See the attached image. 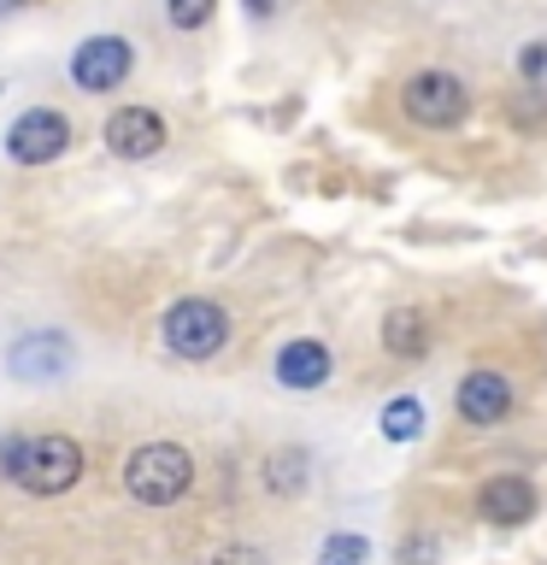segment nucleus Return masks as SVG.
Returning <instances> with one entry per match:
<instances>
[{
  "label": "nucleus",
  "instance_id": "dca6fc26",
  "mask_svg": "<svg viewBox=\"0 0 547 565\" xmlns=\"http://www.w3.org/2000/svg\"><path fill=\"white\" fill-rule=\"evenodd\" d=\"M212 12H218V0H165V18H171V30H201Z\"/></svg>",
  "mask_w": 547,
  "mask_h": 565
},
{
  "label": "nucleus",
  "instance_id": "6e6552de",
  "mask_svg": "<svg viewBox=\"0 0 547 565\" xmlns=\"http://www.w3.org/2000/svg\"><path fill=\"white\" fill-rule=\"evenodd\" d=\"M165 118L153 113V106H118L112 118H106V148L118 159H153L165 148Z\"/></svg>",
  "mask_w": 547,
  "mask_h": 565
},
{
  "label": "nucleus",
  "instance_id": "39448f33",
  "mask_svg": "<svg viewBox=\"0 0 547 565\" xmlns=\"http://www.w3.org/2000/svg\"><path fill=\"white\" fill-rule=\"evenodd\" d=\"M136 71V47L124 35H88V42L71 53V83L88 88V95H112L124 88V77Z\"/></svg>",
  "mask_w": 547,
  "mask_h": 565
},
{
  "label": "nucleus",
  "instance_id": "f03ea898",
  "mask_svg": "<svg viewBox=\"0 0 547 565\" xmlns=\"http://www.w3.org/2000/svg\"><path fill=\"white\" fill-rule=\"evenodd\" d=\"M124 489H130L141 507L183 501L194 489V454L183 441H141V448L124 459Z\"/></svg>",
  "mask_w": 547,
  "mask_h": 565
},
{
  "label": "nucleus",
  "instance_id": "412c9836",
  "mask_svg": "<svg viewBox=\"0 0 547 565\" xmlns=\"http://www.w3.org/2000/svg\"><path fill=\"white\" fill-rule=\"evenodd\" d=\"M18 7H24V0H0V18H12Z\"/></svg>",
  "mask_w": 547,
  "mask_h": 565
},
{
  "label": "nucleus",
  "instance_id": "423d86ee",
  "mask_svg": "<svg viewBox=\"0 0 547 565\" xmlns=\"http://www.w3.org/2000/svg\"><path fill=\"white\" fill-rule=\"evenodd\" d=\"M71 365H77V348L65 330H30L7 348V371L18 383H60Z\"/></svg>",
  "mask_w": 547,
  "mask_h": 565
},
{
  "label": "nucleus",
  "instance_id": "f3484780",
  "mask_svg": "<svg viewBox=\"0 0 547 565\" xmlns=\"http://www.w3.org/2000/svg\"><path fill=\"white\" fill-rule=\"evenodd\" d=\"M436 554H441V542L430 536V530H418V536L400 542V565H430Z\"/></svg>",
  "mask_w": 547,
  "mask_h": 565
},
{
  "label": "nucleus",
  "instance_id": "f257e3e1",
  "mask_svg": "<svg viewBox=\"0 0 547 565\" xmlns=\"http://www.w3.org/2000/svg\"><path fill=\"white\" fill-rule=\"evenodd\" d=\"M0 471L30 494H65V489H77V477H83V448L60 430L12 436V441H0Z\"/></svg>",
  "mask_w": 547,
  "mask_h": 565
},
{
  "label": "nucleus",
  "instance_id": "9b49d317",
  "mask_svg": "<svg viewBox=\"0 0 547 565\" xmlns=\"http://www.w3.org/2000/svg\"><path fill=\"white\" fill-rule=\"evenodd\" d=\"M512 413V383L501 371H471L465 383H459V418L476 424V430H489V424H501Z\"/></svg>",
  "mask_w": 547,
  "mask_h": 565
},
{
  "label": "nucleus",
  "instance_id": "6ab92c4d",
  "mask_svg": "<svg viewBox=\"0 0 547 565\" xmlns=\"http://www.w3.org/2000/svg\"><path fill=\"white\" fill-rule=\"evenodd\" d=\"M518 71H524L529 83H536L541 71H547V42H524V53H518Z\"/></svg>",
  "mask_w": 547,
  "mask_h": 565
},
{
  "label": "nucleus",
  "instance_id": "0eeeda50",
  "mask_svg": "<svg viewBox=\"0 0 547 565\" xmlns=\"http://www.w3.org/2000/svg\"><path fill=\"white\" fill-rule=\"evenodd\" d=\"M65 148H71V124H65V113H53V106H30V113L7 130L12 166H53Z\"/></svg>",
  "mask_w": 547,
  "mask_h": 565
},
{
  "label": "nucleus",
  "instance_id": "7ed1b4c3",
  "mask_svg": "<svg viewBox=\"0 0 547 565\" xmlns=\"http://www.w3.org/2000/svg\"><path fill=\"white\" fill-rule=\"evenodd\" d=\"M159 342H165V353H176V360L201 365V360H212V353L229 342V312L218 307V300H206V295H189V300H176V307L159 318Z\"/></svg>",
  "mask_w": 547,
  "mask_h": 565
},
{
  "label": "nucleus",
  "instance_id": "a211bd4d",
  "mask_svg": "<svg viewBox=\"0 0 547 565\" xmlns=\"http://www.w3.org/2000/svg\"><path fill=\"white\" fill-rule=\"evenodd\" d=\"M212 565H271V559H265L259 547H247V542H229V547L212 554Z\"/></svg>",
  "mask_w": 547,
  "mask_h": 565
},
{
  "label": "nucleus",
  "instance_id": "1a4fd4ad",
  "mask_svg": "<svg viewBox=\"0 0 547 565\" xmlns=\"http://www.w3.org/2000/svg\"><path fill=\"white\" fill-rule=\"evenodd\" d=\"M277 383L289 388V395H312V388H324L330 383V371H335V360H330V348L318 342V335H294L289 348L277 353Z\"/></svg>",
  "mask_w": 547,
  "mask_h": 565
},
{
  "label": "nucleus",
  "instance_id": "20e7f679",
  "mask_svg": "<svg viewBox=\"0 0 547 565\" xmlns=\"http://www.w3.org/2000/svg\"><path fill=\"white\" fill-rule=\"evenodd\" d=\"M400 106L412 124H423V130H453V124H465V113H471V88L459 83L453 71H418V77H406Z\"/></svg>",
  "mask_w": 547,
  "mask_h": 565
},
{
  "label": "nucleus",
  "instance_id": "aec40b11",
  "mask_svg": "<svg viewBox=\"0 0 547 565\" xmlns=\"http://www.w3.org/2000/svg\"><path fill=\"white\" fill-rule=\"evenodd\" d=\"M247 7H254V12H277V0H247Z\"/></svg>",
  "mask_w": 547,
  "mask_h": 565
},
{
  "label": "nucleus",
  "instance_id": "f8f14e48",
  "mask_svg": "<svg viewBox=\"0 0 547 565\" xmlns=\"http://www.w3.org/2000/svg\"><path fill=\"white\" fill-rule=\"evenodd\" d=\"M430 318H423L418 307H395L383 318V348L395 353V360H423V353H430Z\"/></svg>",
  "mask_w": 547,
  "mask_h": 565
},
{
  "label": "nucleus",
  "instance_id": "2eb2a0df",
  "mask_svg": "<svg viewBox=\"0 0 547 565\" xmlns=\"http://www.w3.org/2000/svg\"><path fill=\"white\" fill-rule=\"evenodd\" d=\"M371 559V542L365 536H330L324 554H318V565H365Z\"/></svg>",
  "mask_w": 547,
  "mask_h": 565
},
{
  "label": "nucleus",
  "instance_id": "9d476101",
  "mask_svg": "<svg viewBox=\"0 0 547 565\" xmlns=\"http://www.w3.org/2000/svg\"><path fill=\"white\" fill-rule=\"evenodd\" d=\"M476 512H483L489 524H529L536 519V483L518 477V471L489 477V483L476 489Z\"/></svg>",
  "mask_w": 547,
  "mask_h": 565
},
{
  "label": "nucleus",
  "instance_id": "ddd939ff",
  "mask_svg": "<svg viewBox=\"0 0 547 565\" xmlns=\"http://www.w3.org/2000/svg\"><path fill=\"white\" fill-rule=\"evenodd\" d=\"M377 424H383L388 441H418V436H423V401H418V395H395V401L383 406Z\"/></svg>",
  "mask_w": 547,
  "mask_h": 565
},
{
  "label": "nucleus",
  "instance_id": "4468645a",
  "mask_svg": "<svg viewBox=\"0 0 547 565\" xmlns=\"http://www.w3.org/2000/svg\"><path fill=\"white\" fill-rule=\"evenodd\" d=\"M265 483H271L277 494H300V489H307V454H300V448L271 454V459H265Z\"/></svg>",
  "mask_w": 547,
  "mask_h": 565
}]
</instances>
